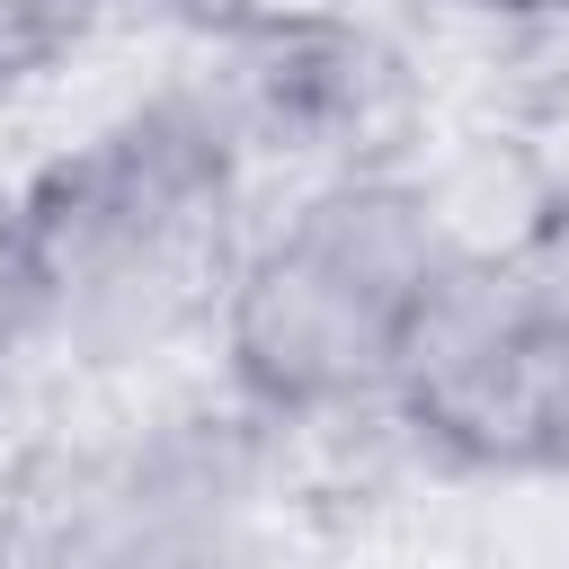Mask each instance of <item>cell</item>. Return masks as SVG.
I'll return each mask as SVG.
<instances>
[{"mask_svg": "<svg viewBox=\"0 0 569 569\" xmlns=\"http://www.w3.org/2000/svg\"><path fill=\"white\" fill-rule=\"evenodd\" d=\"M462 231L445 222L436 187L391 160H338L284 204H267L213 293V356L222 400L267 427H347L382 418L400 347L453 267Z\"/></svg>", "mask_w": 569, "mask_h": 569, "instance_id": "1", "label": "cell"}, {"mask_svg": "<svg viewBox=\"0 0 569 569\" xmlns=\"http://www.w3.org/2000/svg\"><path fill=\"white\" fill-rule=\"evenodd\" d=\"M258 142L213 80H169L27 178V213L53 267L62 347H133L178 320H213V293L249 240Z\"/></svg>", "mask_w": 569, "mask_h": 569, "instance_id": "2", "label": "cell"}, {"mask_svg": "<svg viewBox=\"0 0 569 569\" xmlns=\"http://www.w3.org/2000/svg\"><path fill=\"white\" fill-rule=\"evenodd\" d=\"M382 418L453 480H560L569 471V231L462 240L436 276Z\"/></svg>", "mask_w": 569, "mask_h": 569, "instance_id": "3", "label": "cell"}, {"mask_svg": "<svg viewBox=\"0 0 569 569\" xmlns=\"http://www.w3.org/2000/svg\"><path fill=\"white\" fill-rule=\"evenodd\" d=\"M258 445L231 400L44 445L0 489V551L9 569H267Z\"/></svg>", "mask_w": 569, "mask_h": 569, "instance_id": "4", "label": "cell"}, {"mask_svg": "<svg viewBox=\"0 0 569 569\" xmlns=\"http://www.w3.org/2000/svg\"><path fill=\"white\" fill-rule=\"evenodd\" d=\"M240 9L249 0H0V98L53 89L133 18H187V27L222 36Z\"/></svg>", "mask_w": 569, "mask_h": 569, "instance_id": "5", "label": "cell"}, {"mask_svg": "<svg viewBox=\"0 0 569 569\" xmlns=\"http://www.w3.org/2000/svg\"><path fill=\"white\" fill-rule=\"evenodd\" d=\"M53 347H62V302H53V267H44L27 187H0V400Z\"/></svg>", "mask_w": 569, "mask_h": 569, "instance_id": "6", "label": "cell"}, {"mask_svg": "<svg viewBox=\"0 0 569 569\" xmlns=\"http://www.w3.org/2000/svg\"><path fill=\"white\" fill-rule=\"evenodd\" d=\"M453 9L498 18V27H560V18H569V0H453Z\"/></svg>", "mask_w": 569, "mask_h": 569, "instance_id": "7", "label": "cell"}]
</instances>
